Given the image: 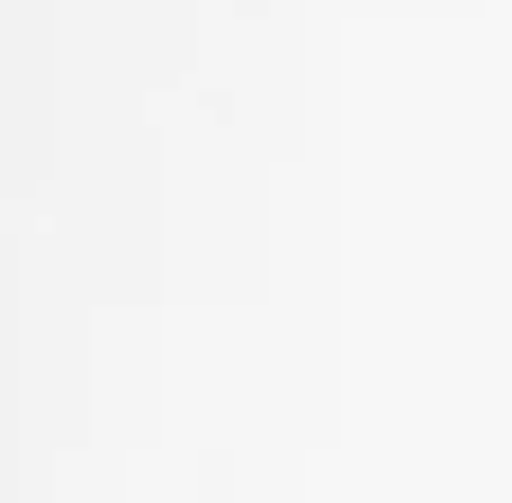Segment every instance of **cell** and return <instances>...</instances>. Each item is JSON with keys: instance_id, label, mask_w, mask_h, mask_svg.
Segmentation results:
<instances>
[]
</instances>
